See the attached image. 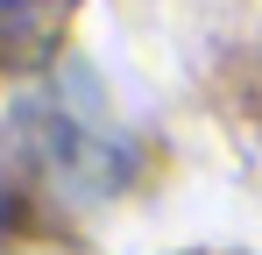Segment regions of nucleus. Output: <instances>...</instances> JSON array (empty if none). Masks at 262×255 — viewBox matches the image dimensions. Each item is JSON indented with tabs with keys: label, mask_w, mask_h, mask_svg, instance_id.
I'll list each match as a JSON object with an SVG mask.
<instances>
[{
	"label": "nucleus",
	"mask_w": 262,
	"mask_h": 255,
	"mask_svg": "<svg viewBox=\"0 0 262 255\" xmlns=\"http://www.w3.org/2000/svg\"><path fill=\"white\" fill-rule=\"evenodd\" d=\"M78 0H0V71H57Z\"/></svg>",
	"instance_id": "2"
},
{
	"label": "nucleus",
	"mask_w": 262,
	"mask_h": 255,
	"mask_svg": "<svg viewBox=\"0 0 262 255\" xmlns=\"http://www.w3.org/2000/svg\"><path fill=\"white\" fill-rule=\"evenodd\" d=\"M7 142H14V170L43 192V199H64V206H106L121 199L142 170V142L121 135L92 107V92L78 71L36 85L29 99H14L7 114Z\"/></svg>",
	"instance_id": "1"
}]
</instances>
